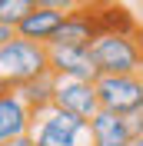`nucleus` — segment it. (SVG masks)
Segmentation results:
<instances>
[{
    "mask_svg": "<svg viewBox=\"0 0 143 146\" xmlns=\"http://www.w3.org/2000/svg\"><path fill=\"white\" fill-rule=\"evenodd\" d=\"M30 136L37 146H93L90 119H80L60 106H47L33 113Z\"/></svg>",
    "mask_w": 143,
    "mask_h": 146,
    "instance_id": "1",
    "label": "nucleus"
},
{
    "mask_svg": "<svg viewBox=\"0 0 143 146\" xmlns=\"http://www.w3.org/2000/svg\"><path fill=\"white\" fill-rule=\"evenodd\" d=\"M90 56L100 73H143V30L100 33L90 43Z\"/></svg>",
    "mask_w": 143,
    "mask_h": 146,
    "instance_id": "2",
    "label": "nucleus"
},
{
    "mask_svg": "<svg viewBox=\"0 0 143 146\" xmlns=\"http://www.w3.org/2000/svg\"><path fill=\"white\" fill-rule=\"evenodd\" d=\"M40 73H50V46L33 43V40H20L17 33L7 43H0V80L3 83L20 86Z\"/></svg>",
    "mask_w": 143,
    "mask_h": 146,
    "instance_id": "3",
    "label": "nucleus"
},
{
    "mask_svg": "<svg viewBox=\"0 0 143 146\" xmlns=\"http://www.w3.org/2000/svg\"><path fill=\"white\" fill-rule=\"evenodd\" d=\"M93 86H97L100 106L110 113L126 116L136 106H143V73H100Z\"/></svg>",
    "mask_w": 143,
    "mask_h": 146,
    "instance_id": "4",
    "label": "nucleus"
},
{
    "mask_svg": "<svg viewBox=\"0 0 143 146\" xmlns=\"http://www.w3.org/2000/svg\"><path fill=\"white\" fill-rule=\"evenodd\" d=\"M53 106L67 110L80 119H90L100 110L97 86L90 80H70V76H57V90H53Z\"/></svg>",
    "mask_w": 143,
    "mask_h": 146,
    "instance_id": "5",
    "label": "nucleus"
},
{
    "mask_svg": "<svg viewBox=\"0 0 143 146\" xmlns=\"http://www.w3.org/2000/svg\"><path fill=\"white\" fill-rule=\"evenodd\" d=\"M50 70L57 76H70V80H90L97 83L100 70L90 56V46H50Z\"/></svg>",
    "mask_w": 143,
    "mask_h": 146,
    "instance_id": "6",
    "label": "nucleus"
},
{
    "mask_svg": "<svg viewBox=\"0 0 143 146\" xmlns=\"http://www.w3.org/2000/svg\"><path fill=\"white\" fill-rule=\"evenodd\" d=\"M100 33L103 30L97 23V10L80 7V10H73V13L63 17V27H60V33H57V40L50 46H90Z\"/></svg>",
    "mask_w": 143,
    "mask_h": 146,
    "instance_id": "7",
    "label": "nucleus"
},
{
    "mask_svg": "<svg viewBox=\"0 0 143 146\" xmlns=\"http://www.w3.org/2000/svg\"><path fill=\"white\" fill-rule=\"evenodd\" d=\"M63 17H67V13H60V10L37 7V10H30L27 17L13 27V33H17L20 40H33V43L50 46L57 40V33H60V27H63Z\"/></svg>",
    "mask_w": 143,
    "mask_h": 146,
    "instance_id": "8",
    "label": "nucleus"
},
{
    "mask_svg": "<svg viewBox=\"0 0 143 146\" xmlns=\"http://www.w3.org/2000/svg\"><path fill=\"white\" fill-rule=\"evenodd\" d=\"M90 133H93V146H130L133 143V133L126 126V116L110 113L103 106L90 116Z\"/></svg>",
    "mask_w": 143,
    "mask_h": 146,
    "instance_id": "9",
    "label": "nucleus"
},
{
    "mask_svg": "<svg viewBox=\"0 0 143 146\" xmlns=\"http://www.w3.org/2000/svg\"><path fill=\"white\" fill-rule=\"evenodd\" d=\"M30 123H33V113L17 96V90H10L7 96H0V143L30 133Z\"/></svg>",
    "mask_w": 143,
    "mask_h": 146,
    "instance_id": "10",
    "label": "nucleus"
},
{
    "mask_svg": "<svg viewBox=\"0 0 143 146\" xmlns=\"http://www.w3.org/2000/svg\"><path fill=\"white\" fill-rule=\"evenodd\" d=\"M17 90V96L30 106V113H40V110L53 106V90H57V73H40V76H33V80L20 83V86H13Z\"/></svg>",
    "mask_w": 143,
    "mask_h": 146,
    "instance_id": "11",
    "label": "nucleus"
},
{
    "mask_svg": "<svg viewBox=\"0 0 143 146\" xmlns=\"http://www.w3.org/2000/svg\"><path fill=\"white\" fill-rule=\"evenodd\" d=\"M93 10H97V23H100L103 33H136V30H140L136 17L123 7V3H116V0H103V3H97Z\"/></svg>",
    "mask_w": 143,
    "mask_h": 146,
    "instance_id": "12",
    "label": "nucleus"
},
{
    "mask_svg": "<svg viewBox=\"0 0 143 146\" xmlns=\"http://www.w3.org/2000/svg\"><path fill=\"white\" fill-rule=\"evenodd\" d=\"M30 10H37V0H0V23L17 27Z\"/></svg>",
    "mask_w": 143,
    "mask_h": 146,
    "instance_id": "13",
    "label": "nucleus"
},
{
    "mask_svg": "<svg viewBox=\"0 0 143 146\" xmlns=\"http://www.w3.org/2000/svg\"><path fill=\"white\" fill-rule=\"evenodd\" d=\"M103 0H37V7H50V10H60V13H73L80 7H97Z\"/></svg>",
    "mask_w": 143,
    "mask_h": 146,
    "instance_id": "14",
    "label": "nucleus"
},
{
    "mask_svg": "<svg viewBox=\"0 0 143 146\" xmlns=\"http://www.w3.org/2000/svg\"><path fill=\"white\" fill-rule=\"evenodd\" d=\"M126 126H130V133L136 136H143V106H136L133 113H126Z\"/></svg>",
    "mask_w": 143,
    "mask_h": 146,
    "instance_id": "15",
    "label": "nucleus"
},
{
    "mask_svg": "<svg viewBox=\"0 0 143 146\" xmlns=\"http://www.w3.org/2000/svg\"><path fill=\"white\" fill-rule=\"evenodd\" d=\"M0 146H37V143H33L30 133H23V136H13V139H7V143H0Z\"/></svg>",
    "mask_w": 143,
    "mask_h": 146,
    "instance_id": "16",
    "label": "nucleus"
},
{
    "mask_svg": "<svg viewBox=\"0 0 143 146\" xmlns=\"http://www.w3.org/2000/svg\"><path fill=\"white\" fill-rule=\"evenodd\" d=\"M10 36H13V27H3V23H0V43H7Z\"/></svg>",
    "mask_w": 143,
    "mask_h": 146,
    "instance_id": "17",
    "label": "nucleus"
},
{
    "mask_svg": "<svg viewBox=\"0 0 143 146\" xmlns=\"http://www.w3.org/2000/svg\"><path fill=\"white\" fill-rule=\"evenodd\" d=\"M10 90H13V86H10V83H3V80H0V96H7Z\"/></svg>",
    "mask_w": 143,
    "mask_h": 146,
    "instance_id": "18",
    "label": "nucleus"
},
{
    "mask_svg": "<svg viewBox=\"0 0 143 146\" xmlns=\"http://www.w3.org/2000/svg\"><path fill=\"white\" fill-rule=\"evenodd\" d=\"M130 146H143V136H136V139H133V143H130Z\"/></svg>",
    "mask_w": 143,
    "mask_h": 146,
    "instance_id": "19",
    "label": "nucleus"
}]
</instances>
